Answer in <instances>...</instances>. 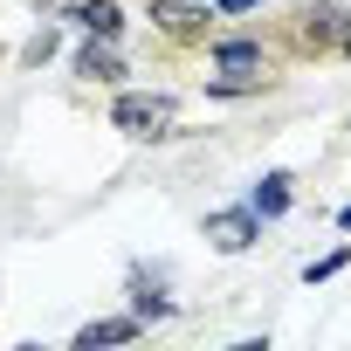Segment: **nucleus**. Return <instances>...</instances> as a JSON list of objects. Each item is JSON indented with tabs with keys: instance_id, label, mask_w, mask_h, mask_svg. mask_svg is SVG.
I'll list each match as a JSON object with an SVG mask.
<instances>
[{
	"instance_id": "nucleus-1",
	"label": "nucleus",
	"mask_w": 351,
	"mask_h": 351,
	"mask_svg": "<svg viewBox=\"0 0 351 351\" xmlns=\"http://www.w3.org/2000/svg\"><path fill=\"white\" fill-rule=\"evenodd\" d=\"M110 124L131 131V138H165V131H172V104H165V97H117Z\"/></svg>"
},
{
	"instance_id": "nucleus-2",
	"label": "nucleus",
	"mask_w": 351,
	"mask_h": 351,
	"mask_svg": "<svg viewBox=\"0 0 351 351\" xmlns=\"http://www.w3.org/2000/svg\"><path fill=\"white\" fill-rule=\"evenodd\" d=\"M207 241H214L221 255H241V248L255 241V214H248V207H241V214H214V221H207Z\"/></svg>"
},
{
	"instance_id": "nucleus-3",
	"label": "nucleus",
	"mask_w": 351,
	"mask_h": 351,
	"mask_svg": "<svg viewBox=\"0 0 351 351\" xmlns=\"http://www.w3.org/2000/svg\"><path fill=\"white\" fill-rule=\"evenodd\" d=\"M152 21H165L172 35H200V28H207V8H180V0H158V8H152Z\"/></svg>"
},
{
	"instance_id": "nucleus-4",
	"label": "nucleus",
	"mask_w": 351,
	"mask_h": 351,
	"mask_svg": "<svg viewBox=\"0 0 351 351\" xmlns=\"http://www.w3.org/2000/svg\"><path fill=\"white\" fill-rule=\"evenodd\" d=\"M76 21H83V28H90L97 42H110V35L124 28V14L110 8V0H83V8H76Z\"/></svg>"
},
{
	"instance_id": "nucleus-5",
	"label": "nucleus",
	"mask_w": 351,
	"mask_h": 351,
	"mask_svg": "<svg viewBox=\"0 0 351 351\" xmlns=\"http://www.w3.org/2000/svg\"><path fill=\"white\" fill-rule=\"evenodd\" d=\"M214 62H221L228 76H241V69H262V49H255V42H221Z\"/></svg>"
},
{
	"instance_id": "nucleus-6",
	"label": "nucleus",
	"mask_w": 351,
	"mask_h": 351,
	"mask_svg": "<svg viewBox=\"0 0 351 351\" xmlns=\"http://www.w3.org/2000/svg\"><path fill=\"white\" fill-rule=\"evenodd\" d=\"M124 337H138V324H131V317H110V324H90L76 344H83V351H97V344H124Z\"/></svg>"
},
{
	"instance_id": "nucleus-7",
	"label": "nucleus",
	"mask_w": 351,
	"mask_h": 351,
	"mask_svg": "<svg viewBox=\"0 0 351 351\" xmlns=\"http://www.w3.org/2000/svg\"><path fill=\"white\" fill-rule=\"evenodd\" d=\"M289 207V180H282V172H276V180H262V193H255V207L248 214H262V221H276Z\"/></svg>"
},
{
	"instance_id": "nucleus-8",
	"label": "nucleus",
	"mask_w": 351,
	"mask_h": 351,
	"mask_svg": "<svg viewBox=\"0 0 351 351\" xmlns=\"http://www.w3.org/2000/svg\"><path fill=\"white\" fill-rule=\"evenodd\" d=\"M303 35H310V42H337V35H344V14H337V8H310V14H303Z\"/></svg>"
},
{
	"instance_id": "nucleus-9",
	"label": "nucleus",
	"mask_w": 351,
	"mask_h": 351,
	"mask_svg": "<svg viewBox=\"0 0 351 351\" xmlns=\"http://www.w3.org/2000/svg\"><path fill=\"white\" fill-rule=\"evenodd\" d=\"M76 69H83V76H97V83H117V56H110V49H97V42L76 56Z\"/></svg>"
},
{
	"instance_id": "nucleus-10",
	"label": "nucleus",
	"mask_w": 351,
	"mask_h": 351,
	"mask_svg": "<svg viewBox=\"0 0 351 351\" xmlns=\"http://www.w3.org/2000/svg\"><path fill=\"white\" fill-rule=\"evenodd\" d=\"M337 269H344V248H330V255H324V262H310V269H303V276H310V282H317V276H337Z\"/></svg>"
},
{
	"instance_id": "nucleus-11",
	"label": "nucleus",
	"mask_w": 351,
	"mask_h": 351,
	"mask_svg": "<svg viewBox=\"0 0 351 351\" xmlns=\"http://www.w3.org/2000/svg\"><path fill=\"white\" fill-rule=\"evenodd\" d=\"M221 8H228V14H248V8H262V0H221Z\"/></svg>"
}]
</instances>
